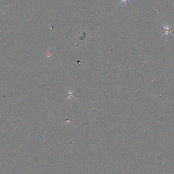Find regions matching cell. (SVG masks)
Segmentation results:
<instances>
[{"label": "cell", "instance_id": "1", "mask_svg": "<svg viewBox=\"0 0 174 174\" xmlns=\"http://www.w3.org/2000/svg\"><path fill=\"white\" fill-rule=\"evenodd\" d=\"M162 25L164 29V34H163L162 35H162H164V34H165L166 35H168V34H171V32H172V31L173 30L172 29V26L169 27V26H168V25H167L166 26H165V25H164L162 24Z\"/></svg>", "mask_w": 174, "mask_h": 174}, {"label": "cell", "instance_id": "2", "mask_svg": "<svg viewBox=\"0 0 174 174\" xmlns=\"http://www.w3.org/2000/svg\"><path fill=\"white\" fill-rule=\"evenodd\" d=\"M127 2H129V3H131V2L130 1V0H121V1L119 2V3L118 5H119V4H120L121 3H122V2H124L125 4H126V3H127Z\"/></svg>", "mask_w": 174, "mask_h": 174}]
</instances>
